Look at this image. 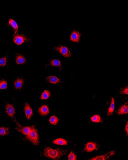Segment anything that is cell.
<instances>
[{
  "mask_svg": "<svg viewBox=\"0 0 128 160\" xmlns=\"http://www.w3.org/2000/svg\"><path fill=\"white\" fill-rule=\"evenodd\" d=\"M13 42L16 44L20 45L24 42H29L31 39L23 34H14L12 36Z\"/></svg>",
  "mask_w": 128,
  "mask_h": 160,
  "instance_id": "3957f363",
  "label": "cell"
},
{
  "mask_svg": "<svg viewBox=\"0 0 128 160\" xmlns=\"http://www.w3.org/2000/svg\"><path fill=\"white\" fill-rule=\"evenodd\" d=\"M24 81L22 78L18 77L15 80L14 82V87L16 89L20 90L24 83Z\"/></svg>",
  "mask_w": 128,
  "mask_h": 160,
  "instance_id": "8fae6325",
  "label": "cell"
},
{
  "mask_svg": "<svg viewBox=\"0 0 128 160\" xmlns=\"http://www.w3.org/2000/svg\"><path fill=\"white\" fill-rule=\"evenodd\" d=\"M53 143L58 145H66L68 144V142L64 139L62 138H58L54 140Z\"/></svg>",
  "mask_w": 128,
  "mask_h": 160,
  "instance_id": "ac0fdd59",
  "label": "cell"
},
{
  "mask_svg": "<svg viewBox=\"0 0 128 160\" xmlns=\"http://www.w3.org/2000/svg\"><path fill=\"white\" fill-rule=\"evenodd\" d=\"M68 151L66 149L60 148L54 149L50 147L46 146L43 154L44 156L49 158L58 160L66 155Z\"/></svg>",
  "mask_w": 128,
  "mask_h": 160,
  "instance_id": "6da1fadb",
  "label": "cell"
},
{
  "mask_svg": "<svg viewBox=\"0 0 128 160\" xmlns=\"http://www.w3.org/2000/svg\"><path fill=\"white\" fill-rule=\"evenodd\" d=\"M15 60L17 64H25L26 62V60L24 57L19 54L16 55Z\"/></svg>",
  "mask_w": 128,
  "mask_h": 160,
  "instance_id": "4fadbf2b",
  "label": "cell"
},
{
  "mask_svg": "<svg viewBox=\"0 0 128 160\" xmlns=\"http://www.w3.org/2000/svg\"><path fill=\"white\" fill-rule=\"evenodd\" d=\"M115 153V151L114 150L111 151L108 153L102 155L97 156L93 157L89 160H106L108 159L111 156L114 155Z\"/></svg>",
  "mask_w": 128,
  "mask_h": 160,
  "instance_id": "ba28073f",
  "label": "cell"
},
{
  "mask_svg": "<svg viewBox=\"0 0 128 160\" xmlns=\"http://www.w3.org/2000/svg\"><path fill=\"white\" fill-rule=\"evenodd\" d=\"M49 121L50 123L52 124L56 125L58 123V119L57 116L53 115L50 117Z\"/></svg>",
  "mask_w": 128,
  "mask_h": 160,
  "instance_id": "603a6c76",
  "label": "cell"
},
{
  "mask_svg": "<svg viewBox=\"0 0 128 160\" xmlns=\"http://www.w3.org/2000/svg\"><path fill=\"white\" fill-rule=\"evenodd\" d=\"M38 112L41 116H45L49 113V110L48 106L46 105H43L38 108Z\"/></svg>",
  "mask_w": 128,
  "mask_h": 160,
  "instance_id": "7c38bea8",
  "label": "cell"
},
{
  "mask_svg": "<svg viewBox=\"0 0 128 160\" xmlns=\"http://www.w3.org/2000/svg\"><path fill=\"white\" fill-rule=\"evenodd\" d=\"M99 146V144L96 142H89L85 144L84 151L87 152H91L94 150H98Z\"/></svg>",
  "mask_w": 128,
  "mask_h": 160,
  "instance_id": "8992f818",
  "label": "cell"
},
{
  "mask_svg": "<svg viewBox=\"0 0 128 160\" xmlns=\"http://www.w3.org/2000/svg\"><path fill=\"white\" fill-rule=\"evenodd\" d=\"M126 125L124 130L127 133V135H128V122L127 121L126 122Z\"/></svg>",
  "mask_w": 128,
  "mask_h": 160,
  "instance_id": "83f0119b",
  "label": "cell"
},
{
  "mask_svg": "<svg viewBox=\"0 0 128 160\" xmlns=\"http://www.w3.org/2000/svg\"><path fill=\"white\" fill-rule=\"evenodd\" d=\"M54 48L60 54L67 58L71 56L72 54L70 50L66 46L60 45L54 47Z\"/></svg>",
  "mask_w": 128,
  "mask_h": 160,
  "instance_id": "277c9868",
  "label": "cell"
},
{
  "mask_svg": "<svg viewBox=\"0 0 128 160\" xmlns=\"http://www.w3.org/2000/svg\"><path fill=\"white\" fill-rule=\"evenodd\" d=\"M7 87V82L4 79L0 80V89H5Z\"/></svg>",
  "mask_w": 128,
  "mask_h": 160,
  "instance_id": "484cf974",
  "label": "cell"
},
{
  "mask_svg": "<svg viewBox=\"0 0 128 160\" xmlns=\"http://www.w3.org/2000/svg\"><path fill=\"white\" fill-rule=\"evenodd\" d=\"M91 121L94 122L102 123V120L100 116L98 115L92 116L90 118Z\"/></svg>",
  "mask_w": 128,
  "mask_h": 160,
  "instance_id": "44dd1931",
  "label": "cell"
},
{
  "mask_svg": "<svg viewBox=\"0 0 128 160\" xmlns=\"http://www.w3.org/2000/svg\"><path fill=\"white\" fill-rule=\"evenodd\" d=\"M26 138L34 146L40 144V142L38 131L35 125H34L29 134L26 136Z\"/></svg>",
  "mask_w": 128,
  "mask_h": 160,
  "instance_id": "7a4b0ae2",
  "label": "cell"
},
{
  "mask_svg": "<svg viewBox=\"0 0 128 160\" xmlns=\"http://www.w3.org/2000/svg\"><path fill=\"white\" fill-rule=\"evenodd\" d=\"M9 132V128L6 127H0V135L4 136L8 135Z\"/></svg>",
  "mask_w": 128,
  "mask_h": 160,
  "instance_id": "ffe728a7",
  "label": "cell"
},
{
  "mask_svg": "<svg viewBox=\"0 0 128 160\" xmlns=\"http://www.w3.org/2000/svg\"><path fill=\"white\" fill-rule=\"evenodd\" d=\"M51 95L50 91L48 90H44L42 93L41 96V99L42 100H46Z\"/></svg>",
  "mask_w": 128,
  "mask_h": 160,
  "instance_id": "7402d4cb",
  "label": "cell"
},
{
  "mask_svg": "<svg viewBox=\"0 0 128 160\" xmlns=\"http://www.w3.org/2000/svg\"><path fill=\"white\" fill-rule=\"evenodd\" d=\"M128 101L119 107L116 111L118 115L120 116L127 114L128 113Z\"/></svg>",
  "mask_w": 128,
  "mask_h": 160,
  "instance_id": "52a82bcc",
  "label": "cell"
},
{
  "mask_svg": "<svg viewBox=\"0 0 128 160\" xmlns=\"http://www.w3.org/2000/svg\"><path fill=\"white\" fill-rule=\"evenodd\" d=\"M34 126V125L25 126L23 127L21 129H17L20 132L26 136L29 134Z\"/></svg>",
  "mask_w": 128,
  "mask_h": 160,
  "instance_id": "9a60e30c",
  "label": "cell"
},
{
  "mask_svg": "<svg viewBox=\"0 0 128 160\" xmlns=\"http://www.w3.org/2000/svg\"><path fill=\"white\" fill-rule=\"evenodd\" d=\"M8 61V57L7 56L0 58V66H6L7 64Z\"/></svg>",
  "mask_w": 128,
  "mask_h": 160,
  "instance_id": "cb8c5ba5",
  "label": "cell"
},
{
  "mask_svg": "<svg viewBox=\"0 0 128 160\" xmlns=\"http://www.w3.org/2000/svg\"><path fill=\"white\" fill-rule=\"evenodd\" d=\"M81 34L78 31L73 30L71 32L70 36V39L72 41L78 42L80 41Z\"/></svg>",
  "mask_w": 128,
  "mask_h": 160,
  "instance_id": "9c48e42d",
  "label": "cell"
},
{
  "mask_svg": "<svg viewBox=\"0 0 128 160\" xmlns=\"http://www.w3.org/2000/svg\"><path fill=\"white\" fill-rule=\"evenodd\" d=\"M11 26L14 30V34H18V25L16 22L13 19L9 18L8 20V23L7 25L8 26Z\"/></svg>",
  "mask_w": 128,
  "mask_h": 160,
  "instance_id": "5bb4252c",
  "label": "cell"
},
{
  "mask_svg": "<svg viewBox=\"0 0 128 160\" xmlns=\"http://www.w3.org/2000/svg\"><path fill=\"white\" fill-rule=\"evenodd\" d=\"M110 104L107 113V115L110 116L113 115L114 108V100L113 97H111Z\"/></svg>",
  "mask_w": 128,
  "mask_h": 160,
  "instance_id": "2e32d148",
  "label": "cell"
},
{
  "mask_svg": "<svg viewBox=\"0 0 128 160\" xmlns=\"http://www.w3.org/2000/svg\"><path fill=\"white\" fill-rule=\"evenodd\" d=\"M24 110L25 115L27 119L30 120L33 114L32 110L28 102H26L24 105Z\"/></svg>",
  "mask_w": 128,
  "mask_h": 160,
  "instance_id": "30bf717a",
  "label": "cell"
},
{
  "mask_svg": "<svg viewBox=\"0 0 128 160\" xmlns=\"http://www.w3.org/2000/svg\"><path fill=\"white\" fill-rule=\"evenodd\" d=\"M119 94H128V86L121 88Z\"/></svg>",
  "mask_w": 128,
  "mask_h": 160,
  "instance_id": "4316f807",
  "label": "cell"
},
{
  "mask_svg": "<svg viewBox=\"0 0 128 160\" xmlns=\"http://www.w3.org/2000/svg\"><path fill=\"white\" fill-rule=\"evenodd\" d=\"M68 160H75L77 159L76 154L72 151L70 152L68 155Z\"/></svg>",
  "mask_w": 128,
  "mask_h": 160,
  "instance_id": "d4e9b609",
  "label": "cell"
},
{
  "mask_svg": "<svg viewBox=\"0 0 128 160\" xmlns=\"http://www.w3.org/2000/svg\"><path fill=\"white\" fill-rule=\"evenodd\" d=\"M50 64L52 66L58 67L60 68H62L61 61L57 59H54L51 60L50 62Z\"/></svg>",
  "mask_w": 128,
  "mask_h": 160,
  "instance_id": "d6986e66",
  "label": "cell"
},
{
  "mask_svg": "<svg viewBox=\"0 0 128 160\" xmlns=\"http://www.w3.org/2000/svg\"><path fill=\"white\" fill-rule=\"evenodd\" d=\"M46 80L48 82L56 84L59 82V79L56 77L54 76H50L46 78Z\"/></svg>",
  "mask_w": 128,
  "mask_h": 160,
  "instance_id": "e0dca14e",
  "label": "cell"
},
{
  "mask_svg": "<svg viewBox=\"0 0 128 160\" xmlns=\"http://www.w3.org/2000/svg\"><path fill=\"white\" fill-rule=\"evenodd\" d=\"M5 110L7 114L16 122L18 126L20 127V125L16 121L15 117V111L14 106L10 104H6V105Z\"/></svg>",
  "mask_w": 128,
  "mask_h": 160,
  "instance_id": "5b68a950",
  "label": "cell"
}]
</instances>
